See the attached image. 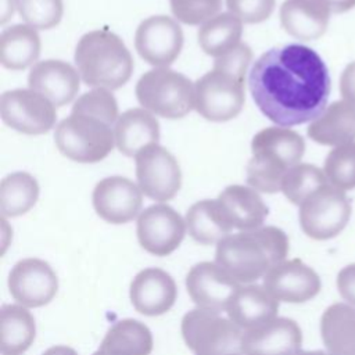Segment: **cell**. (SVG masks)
Masks as SVG:
<instances>
[{"mask_svg":"<svg viewBox=\"0 0 355 355\" xmlns=\"http://www.w3.org/2000/svg\"><path fill=\"white\" fill-rule=\"evenodd\" d=\"M75 64L87 86L108 90L122 87L130 79L135 67L122 39L107 29L90 31L79 39Z\"/></svg>","mask_w":355,"mask_h":355,"instance_id":"5","label":"cell"},{"mask_svg":"<svg viewBox=\"0 0 355 355\" xmlns=\"http://www.w3.org/2000/svg\"><path fill=\"white\" fill-rule=\"evenodd\" d=\"M39 198L37 180L28 172H12L0 183V214L3 218H15L33 208Z\"/></svg>","mask_w":355,"mask_h":355,"instance_id":"32","label":"cell"},{"mask_svg":"<svg viewBox=\"0 0 355 355\" xmlns=\"http://www.w3.org/2000/svg\"><path fill=\"white\" fill-rule=\"evenodd\" d=\"M302 331L295 320L275 318L255 329L247 330L241 338L244 355H293L301 349Z\"/></svg>","mask_w":355,"mask_h":355,"instance_id":"18","label":"cell"},{"mask_svg":"<svg viewBox=\"0 0 355 355\" xmlns=\"http://www.w3.org/2000/svg\"><path fill=\"white\" fill-rule=\"evenodd\" d=\"M259 111L288 128L318 118L326 108L331 80L322 57L311 47L290 43L261 54L248 75Z\"/></svg>","mask_w":355,"mask_h":355,"instance_id":"1","label":"cell"},{"mask_svg":"<svg viewBox=\"0 0 355 355\" xmlns=\"http://www.w3.org/2000/svg\"><path fill=\"white\" fill-rule=\"evenodd\" d=\"M306 133L322 146L355 143V105L345 100L331 103L311 122Z\"/></svg>","mask_w":355,"mask_h":355,"instance_id":"25","label":"cell"},{"mask_svg":"<svg viewBox=\"0 0 355 355\" xmlns=\"http://www.w3.org/2000/svg\"><path fill=\"white\" fill-rule=\"evenodd\" d=\"M21 18L35 29H51L60 24L62 0H15Z\"/></svg>","mask_w":355,"mask_h":355,"instance_id":"36","label":"cell"},{"mask_svg":"<svg viewBox=\"0 0 355 355\" xmlns=\"http://www.w3.org/2000/svg\"><path fill=\"white\" fill-rule=\"evenodd\" d=\"M135 159L137 184L144 196L164 202L178 194L182 186V171L171 151L154 143L143 148Z\"/></svg>","mask_w":355,"mask_h":355,"instance_id":"10","label":"cell"},{"mask_svg":"<svg viewBox=\"0 0 355 355\" xmlns=\"http://www.w3.org/2000/svg\"><path fill=\"white\" fill-rule=\"evenodd\" d=\"M169 3L176 19L187 25H202L222 7V0H169Z\"/></svg>","mask_w":355,"mask_h":355,"instance_id":"37","label":"cell"},{"mask_svg":"<svg viewBox=\"0 0 355 355\" xmlns=\"http://www.w3.org/2000/svg\"><path fill=\"white\" fill-rule=\"evenodd\" d=\"M320 336L327 355H355V308L336 302L320 318Z\"/></svg>","mask_w":355,"mask_h":355,"instance_id":"26","label":"cell"},{"mask_svg":"<svg viewBox=\"0 0 355 355\" xmlns=\"http://www.w3.org/2000/svg\"><path fill=\"white\" fill-rule=\"evenodd\" d=\"M42 355H78V352L68 345H54L46 349Z\"/></svg>","mask_w":355,"mask_h":355,"instance_id":"43","label":"cell"},{"mask_svg":"<svg viewBox=\"0 0 355 355\" xmlns=\"http://www.w3.org/2000/svg\"><path fill=\"white\" fill-rule=\"evenodd\" d=\"M115 146L126 157H136L143 148L159 139V123L146 108H130L122 112L114 126Z\"/></svg>","mask_w":355,"mask_h":355,"instance_id":"24","label":"cell"},{"mask_svg":"<svg viewBox=\"0 0 355 355\" xmlns=\"http://www.w3.org/2000/svg\"><path fill=\"white\" fill-rule=\"evenodd\" d=\"M241 284L232 279L216 262H200L186 276V288L198 308L226 311Z\"/></svg>","mask_w":355,"mask_h":355,"instance_id":"16","label":"cell"},{"mask_svg":"<svg viewBox=\"0 0 355 355\" xmlns=\"http://www.w3.org/2000/svg\"><path fill=\"white\" fill-rule=\"evenodd\" d=\"M71 112L94 116L108 125L115 123L119 116L116 98L111 90L103 87H94L78 97Z\"/></svg>","mask_w":355,"mask_h":355,"instance_id":"35","label":"cell"},{"mask_svg":"<svg viewBox=\"0 0 355 355\" xmlns=\"http://www.w3.org/2000/svg\"><path fill=\"white\" fill-rule=\"evenodd\" d=\"M243 21L232 12H219L205 21L197 32L201 50L211 57H220L241 43Z\"/></svg>","mask_w":355,"mask_h":355,"instance_id":"31","label":"cell"},{"mask_svg":"<svg viewBox=\"0 0 355 355\" xmlns=\"http://www.w3.org/2000/svg\"><path fill=\"white\" fill-rule=\"evenodd\" d=\"M340 93L343 100L355 105V61L349 62L340 76Z\"/></svg>","mask_w":355,"mask_h":355,"instance_id":"40","label":"cell"},{"mask_svg":"<svg viewBox=\"0 0 355 355\" xmlns=\"http://www.w3.org/2000/svg\"><path fill=\"white\" fill-rule=\"evenodd\" d=\"M327 183L329 182L323 169L312 164L300 162L288 169V172L284 175L282 191L290 202L300 207L306 197Z\"/></svg>","mask_w":355,"mask_h":355,"instance_id":"33","label":"cell"},{"mask_svg":"<svg viewBox=\"0 0 355 355\" xmlns=\"http://www.w3.org/2000/svg\"><path fill=\"white\" fill-rule=\"evenodd\" d=\"M129 297L133 308L146 316L168 312L178 297L173 277L159 268H146L132 280Z\"/></svg>","mask_w":355,"mask_h":355,"instance_id":"19","label":"cell"},{"mask_svg":"<svg viewBox=\"0 0 355 355\" xmlns=\"http://www.w3.org/2000/svg\"><path fill=\"white\" fill-rule=\"evenodd\" d=\"M279 301L258 284H241L226 308L227 318L241 330L255 329L276 318Z\"/></svg>","mask_w":355,"mask_h":355,"instance_id":"22","label":"cell"},{"mask_svg":"<svg viewBox=\"0 0 355 355\" xmlns=\"http://www.w3.org/2000/svg\"><path fill=\"white\" fill-rule=\"evenodd\" d=\"M54 141L67 158L80 164H94L112 151L115 136L111 125L104 121L71 112L57 125Z\"/></svg>","mask_w":355,"mask_h":355,"instance_id":"7","label":"cell"},{"mask_svg":"<svg viewBox=\"0 0 355 355\" xmlns=\"http://www.w3.org/2000/svg\"><path fill=\"white\" fill-rule=\"evenodd\" d=\"M3 122L25 135L47 133L55 123V105L32 89L7 90L0 97Z\"/></svg>","mask_w":355,"mask_h":355,"instance_id":"11","label":"cell"},{"mask_svg":"<svg viewBox=\"0 0 355 355\" xmlns=\"http://www.w3.org/2000/svg\"><path fill=\"white\" fill-rule=\"evenodd\" d=\"M263 287L277 301L301 304L316 297L322 283L311 266L295 258L273 266L263 276Z\"/></svg>","mask_w":355,"mask_h":355,"instance_id":"17","label":"cell"},{"mask_svg":"<svg viewBox=\"0 0 355 355\" xmlns=\"http://www.w3.org/2000/svg\"><path fill=\"white\" fill-rule=\"evenodd\" d=\"M36 323L26 306L3 305L0 309V351L1 355H22L33 343Z\"/></svg>","mask_w":355,"mask_h":355,"instance_id":"29","label":"cell"},{"mask_svg":"<svg viewBox=\"0 0 355 355\" xmlns=\"http://www.w3.org/2000/svg\"><path fill=\"white\" fill-rule=\"evenodd\" d=\"M319 1H322L330 10V12H336V14L347 12L355 7V0H319Z\"/></svg>","mask_w":355,"mask_h":355,"instance_id":"41","label":"cell"},{"mask_svg":"<svg viewBox=\"0 0 355 355\" xmlns=\"http://www.w3.org/2000/svg\"><path fill=\"white\" fill-rule=\"evenodd\" d=\"M153 345V334L144 323L122 319L108 329L93 355H150Z\"/></svg>","mask_w":355,"mask_h":355,"instance_id":"27","label":"cell"},{"mask_svg":"<svg viewBox=\"0 0 355 355\" xmlns=\"http://www.w3.org/2000/svg\"><path fill=\"white\" fill-rule=\"evenodd\" d=\"M92 201L96 214L101 219L122 225L141 214L143 191L139 184L125 176H108L96 184Z\"/></svg>","mask_w":355,"mask_h":355,"instance_id":"15","label":"cell"},{"mask_svg":"<svg viewBox=\"0 0 355 355\" xmlns=\"http://www.w3.org/2000/svg\"><path fill=\"white\" fill-rule=\"evenodd\" d=\"M252 157L247 165V183L257 191H282L284 175L298 165L305 153L300 133L283 126H269L252 137Z\"/></svg>","mask_w":355,"mask_h":355,"instance_id":"4","label":"cell"},{"mask_svg":"<svg viewBox=\"0 0 355 355\" xmlns=\"http://www.w3.org/2000/svg\"><path fill=\"white\" fill-rule=\"evenodd\" d=\"M11 297L26 308L47 305L58 290V277L49 262L39 258L18 261L8 275Z\"/></svg>","mask_w":355,"mask_h":355,"instance_id":"14","label":"cell"},{"mask_svg":"<svg viewBox=\"0 0 355 355\" xmlns=\"http://www.w3.org/2000/svg\"><path fill=\"white\" fill-rule=\"evenodd\" d=\"M135 92L143 108L166 119L183 118L194 108L193 82L168 67L144 72Z\"/></svg>","mask_w":355,"mask_h":355,"instance_id":"6","label":"cell"},{"mask_svg":"<svg viewBox=\"0 0 355 355\" xmlns=\"http://www.w3.org/2000/svg\"><path fill=\"white\" fill-rule=\"evenodd\" d=\"M29 89L49 98L55 107L71 103L79 92L80 75L62 60H44L33 64L28 75Z\"/></svg>","mask_w":355,"mask_h":355,"instance_id":"20","label":"cell"},{"mask_svg":"<svg viewBox=\"0 0 355 355\" xmlns=\"http://www.w3.org/2000/svg\"><path fill=\"white\" fill-rule=\"evenodd\" d=\"M182 337L194 355L241 354L244 330L219 312L196 308L184 313L180 323Z\"/></svg>","mask_w":355,"mask_h":355,"instance_id":"8","label":"cell"},{"mask_svg":"<svg viewBox=\"0 0 355 355\" xmlns=\"http://www.w3.org/2000/svg\"><path fill=\"white\" fill-rule=\"evenodd\" d=\"M282 28L300 40H315L324 35L330 10L319 0H284L280 7Z\"/></svg>","mask_w":355,"mask_h":355,"instance_id":"23","label":"cell"},{"mask_svg":"<svg viewBox=\"0 0 355 355\" xmlns=\"http://www.w3.org/2000/svg\"><path fill=\"white\" fill-rule=\"evenodd\" d=\"M323 172L327 182L338 190L355 189V143L330 150L324 159Z\"/></svg>","mask_w":355,"mask_h":355,"instance_id":"34","label":"cell"},{"mask_svg":"<svg viewBox=\"0 0 355 355\" xmlns=\"http://www.w3.org/2000/svg\"><path fill=\"white\" fill-rule=\"evenodd\" d=\"M183 31L176 19L168 15H151L140 22L135 33L139 55L157 68L171 65L183 47Z\"/></svg>","mask_w":355,"mask_h":355,"instance_id":"12","label":"cell"},{"mask_svg":"<svg viewBox=\"0 0 355 355\" xmlns=\"http://www.w3.org/2000/svg\"><path fill=\"white\" fill-rule=\"evenodd\" d=\"M40 46V36L33 26L11 25L0 35V62L7 69H25L37 60Z\"/></svg>","mask_w":355,"mask_h":355,"instance_id":"28","label":"cell"},{"mask_svg":"<svg viewBox=\"0 0 355 355\" xmlns=\"http://www.w3.org/2000/svg\"><path fill=\"white\" fill-rule=\"evenodd\" d=\"M288 237L276 226L226 236L216 244L215 262L237 283L251 284L286 261Z\"/></svg>","mask_w":355,"mask_h":355,"instance_id":"2","label":"cell"},{"mask_svg":"<svg viewBox=\"0 0 355 355\" xmlns=\"http://www.w3.org/2000/svg\"><path fill=\"white\" fill-rule=\"evenodd\" d=\"M252 60L248 44L215 58L214 68L194 83V110L205 119L225 122L236 118L245 101V73Z\"/></svg>","mask_w":355,"mask_h":355,"instance_id":"3","label":"cell"},{"mask_svg":"<svg viewBox=\"0 0 355 355\" xmlns=\"http://www.w3.org/2000/svg\"><path fill=\"white\" fill-rule=\"evenodd\" d=\"M337 290L340 295L355 305V263H349L344 266L337 275Z\"/></svg>","mask_w":355,"mask_h":355,"instance_id":"39","label":"cell"},{"mask_svg":"<svg viewBox=\"0 0 355 355\" xmlns=\"http://www.w3.org/2000/svg\"><path fill=\"white\" fill-rule=\"evenodd\" d=\"M15 0H0V24H6L14 14Z\"/></svg>","mask_w":355,"mask_h":355,"instance_id":"42","label":"cell"},{"mask_svg":"<svg viewBox=\"0 0 355 355\" xmlns=\"http://www.w3.org/2000/svg\"><path fill=\"white\" fill-rule=\"evenodd\" d=\"M184 220L190 237L202 245L218 244L233 229L225 219L216 198L194 202L187 209Z\"/></svg>","mask_w":355,"mask_h":355,"instance_id":"30","label":"cell"},{"mask_svg":"<svg viewBox=\"0 0 355 355\" xmlns=\"http://www.w3.org/2000/svg\"><path fill=\"white\" fill-rule=\"evenodd\" d=\"M236 355H244V354H236Z\"/></svg>","mask_w":355,"mask_h":355,"instance_id":"45","label":"cell"},{"mask_svg":"<svg viewBox=\"0 0 355 355\" xmlns=\"http://www.w3.org/2000/svg\"><path fill=\"white\" fill-rule=\"evenodd\" d=\"M186 220L166 204L147 207L137 216V240L150 254L165 257L173 252L186 234Z\"/></svg>","mask_w":355,"mask_h":355,"instance_id":"13","label":"cell"},{"mask_svg":"<svg viewBox=\"0 0 355 355\" xmlns=\"http://www.w3.org/2000/svg\"><path fill=\"white\" fill-rule=\"evenodd\" d=\"M219 208L233 229L252 230L263 225L269 208L251 186L230 184L216 198Z\"/></svg>","mask_w":355,"mask_h":355,"instance_id":"21","label":"cell"},{"mask_svg":"<svg viewBox=\"0 0 355 355\" xmlns=\"http://www.w3.org/2000/svg\"><path fill=\"white\" fill-rule=\"evenodd\" d=\"M275 0H226L229 12L245 24H259L275 10Z\"/></svg>","mask_w":355,"mask_h":355,"instance_id":"38","label":"cell"},{"mask_svg":"<svg viewBox=\"0 0 355 355\" xmlns=\"http://www.w3.org/2000/svg\"><path fill=\"white\" fill-rule=\"evenodd\" d=\"M351 212V201L345 193L327 183L302 201L298 218L301 229L308 237L329 240L344 230Z\"/></svg>","mask_w":355,"mask_h":355,"instance_id":"9","label":"cell"},{"mask_svg":"<svg viewBox=\"0 0 355 355\" xmlns=\"http://www.w3.org/2000/svg\"><path fill=\"white\" fill-rule=\"evenodd\" d=\"M293 355H327V352L320 351V349H316V351H301L300 349L298 352H295Z\"/></svg>","mask_w":355,"mask_h":355,"instance_id":"44","label":"cell"}]
</instances>
